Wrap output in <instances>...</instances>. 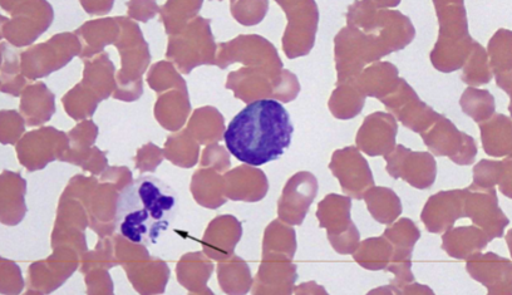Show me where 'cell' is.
I'll list each match as a JSON object with an SVG mask.
<instances>
[{"label":"cell","mask_w":512,"mask_h":295,"mask_svg":"<svg viewBox=\"0 0 512 295\" xmlns=\"http://www.w3.org/2000/svg\"><path fill=\"white\" fill-rule=\"evenodd\" d=\"M294 126L287 108L275 100L250 102L224 132L226 149L249 166L278 160L292 144Z\"/></svg>","instance_id":"6da1fadb"},{"label":"cell","mask_w":512,"mask_h":295,"mask_svg":"<svg viewBox=\"0 0 512 295\" xmlns=\"http://www.w3.org/2000/svg\"><path fill=\"white\" fill-rule=\"evenodd\" d=\"M177 209L179 195L169 184L156 176H140L118 195L115 228L128 242L151 247L170 228Z\"/></svg>","instance_id":"7a4b0ae2"},{"label":"cell","mask_w":512,"mask_h":295,"mask_svg":"<svg viewBox=\"0 0 512 295\" xmlns=\"http://www.w3.org/2000/svg\"><path fill=\"white\" fill-rule=\"evenodd\" d=\"M401 2H357L348 9V27L359 29L382 49L384 56L402 51L416 37L411 19L390 11Z\"/></svg>","instance_id":"3957f363"},{"label":"cell","mask_w":512,"mask_h":295,"mask_svg":"<svg viewBox=\"0 0 512 295\" xmlns=\"http://www.w3.org/2000/svg\"><path fill=\"white\" fill-rule=\"evenodd\" d=\"M435 6L440 31L431 63L437 71L452 73L464 67L469 58L474 39L469 33L465 3L461 0H438Z\"/></svg>","instance_id":"277c9868"},{"label":"cell","mask_w":512,"mask_h":295,"mask_svg":"<svg viewBox=\"0 0 512 295\" xmlns=\"http://www.w3.org/2000/svg\"><path fill=\"white\" fill-rule=\"evenodd\" d=\"M338 85L356 81L364 66L384 57L382 49L357 28L346 27L334 39Z\"/></svg>","instance_id":"5b68a950"},{"label":"cell","mask_w":512,"mask_h":295,"mask_svg":"<svg viewBox=\"0 0 512 295\" xmlns=\"http://www.w3.org/2000/svg\"><path fill=\"white\" fill-rule=\"evenodd\" d=\"M352 199L349 196L329 194L320 201L317 218L320 228L327 229L329 243L342 255L353 254L361 234L351 219Z\"/></svg>","instance_id":"8992f818"},{"label":"cell","mask_w":512,"mask_h":295,"mask_svg":"<svg viewBox=\"0 0 512 295\" xmlns=\"http://www.w3.org/2000/svg\"><path fill=\"white\" fill-rule=\"evenodd\" d=\"M421 137L427 149L435 156L448 157L456 165L470 166L477 156V145L466 132H462L454 122L441 115Z\"/></svg>","instance_id":"52a82bcc"},{"label":"cell","mask_w":512,"mask_h":295,"mask_svg":"<svg viewBox=\"0 0 512 295\" xmlns=\"http://www.w3.org/2000/svg\"><path fill=\"white\" fill-rule=\"evenodd\" d=\"M288 16L283 48L288 58L307 56L312 51L318 31L319 12L315 2H279Z\"/></svg>","instance_id":"ba28073f"},{"label":"cell","mask_w":512,"mask_h":295,"mask_svg":"<svg viewBox=\"0 0 512 295\" xmlns=\"http://www.w3.org/2000/svg\"><path fill=\"white\" fill-rule=\"evenodd\" d=\"M393 179H402L418 190L430 189L437 177V162L430 152H418L397 145L384 156Z\"/></svg>","instance_id":"9c48e42d"},{"label":"cell","mask_w":512,"mask_h":295,"mask_svg":"<svg viewBox=\"0 0 512 295\" xmlns=\"http://www.w3.org/2000/svg\"><path fill=\"white\" fill-rule=\"evenodd\" d=\"M381 102L403 126L420 135L430 129L441 116L421 101L415 90L403 78L398 81L396 90L382 98Z\"/></svg>","instance_id":"30bf717a"},{"label":"cell","mask_w":512,"mask_h":295,"mask_svg":"<svg viewBox=\"0 0 512 295\" xmlns=\"http://www.w3.org/2000/svg\"><path fill=\"white\" fill-rule=\"evenodd\" d=\"M465 191L464 213L477 228L485 231L491 240L501 238L510 219L499 205L496 189L477 188L470 185Z\"/></svg>","instance_id":"8fae6325"},{"label":"cell","mask_w":512,"mask_h":295,"mask_svg":"<svg viewBox=\"0 0 512 295\" xmlns=\"http://www.w3.org/2000/svg\"><path fill=\"white\" fill-rule=\"evenodd\" d=\"M329 169L349 198L362 200L364 193L374 186L371 167L357 147H346L334 152Z\"/></svg>","instance_id":"7c38bea8"},{"label":"cell","mask_w":512,"mask_h":295,"mask_svg":"<svg viewBox=\"0 0 512 295\" xmlns=\"http://www.w3.org/2000/svg\"><path fill=\"white\" fill-rule=\"evenodd\" d=\"M318 179L312 172L295 174L285 185L279 200V218L290 225H302L318 195Z\"/></svg>","instance_id":"4fadbf2b"},{"label":"cell","mask_w":512,"mask_h":295,"mask_svg":"<svg viewBox=\"0 0 512 295\" xmlns=\"http://www.w3.org/2000/svg\"><path fill=\"white\" fill-rule=\"evenodd\" d=\"M465 191H440L427 200L422 210L421 220L427 231L432 234H443L454 228L457 220L465 218Z\"/></svg>","instance_id":"5bb4252c"},{"label":"cell","mask_w":512,"mask_h":295,"mask_svg":"<svg viewBox=\"0 0 512 295\" xmlns=\"http://www.w3.org/2000/svg\"><path fill=\"white\" fill-rule=\"evenodd\" d=\"M397 134V120L391 113H372L358 131V149L368 156H386L395 149Z\"/></svg>","instance_id":"9a60e30c"},{"label":"cell","mask_w":512,"mask_h":295,"mask_svg":"<svg viewBox=\"0 0 512 295\" xmlns=\"http://www.w3.org/2000/svg\"><path fill=\"white\" fill-rule=\"evenodd\" d=\"M466 270L490 295L511 294V262L495 253H476L467 259Z\"/></svg>","instance_id":"2e32d148"},{"label":"cell","mask_w":512,"mask_h":295,"mask_svg":"<svg viewBox=\"0 0 512 295\" xmlns=\"http://www.w3.org/2000/svg\"><path fill=\"white\" fill-rule=\"evenodd\" d=\"M492 240L485 231L475 225L460 226L445 231L442 235V249L451 258L467 260L476 253H481Z\"/></svg>","instance_id":"e0dca14e"},{"label":"cell","mask_w":512,"mask_h":295,"mask_svg":"<svg viewBox=\"0 0 512 295\" xmlns=\"http://www.w3.org/2000/svg\"><path fill=\"white\" fill-rule=\"evenodd\" d=\"M398 81L400 77L395 65L390 62H377L363 70L354 82L364 96L382 100L396 90Z\"/></svg>","instance_id":"ac0fdd59"},{"label":"cell","mask_w":512,"mask_h":295,"mask_svg":"<svg viewBox=\"0 0 512 295\" xmlns=\"http://www.w3.org/2000/svg\"><path fill=\"white\" fill-rule=\"evenodd\" d=\"M509 29H499L487 47V57L497 86L511 97V42Z\"/></svg>","instance_id":"d6986e66"},{"label":"cell","mask_w":512,"mask_h":295,"mask_svg":"<svg viewBox=\"0 0 512 295\" xmlns=\"http://www.w3.org/2000/svg\"><path fill=\"white\" fill-rule=\"evenodd\" d=\"M511 129V118L501 113H494L489 120L481 122V142L485 154L491 157H510Z\"/></svg>","instance_id":"ffe728a7"},{"label":"cell","mask_w":512,"mask_h":295,"mask_svg":"<svg viewBox=\"0 0 512 295\" xmlns=\"http://www.w3.org/2000/svg\"><path fill=\"white\" fill-rule=\"evenodd\" d=\"M383 236L393 247L391 264H412L413 249L421 238V231L411 219L398 220Z\"/></svg>","instance_id":"44dd1931"},{"label":"cell","mask_w":512,"mask_h":295,"mask_svg":"<svg viewBox=\"0 0 512 295\" xmlns=\"http://www.w3.org/2000/svg\"><path fill=\"white\" fill-rule=\"evenodd\" d=\"M477 188L492 189L499 186L502 194L512 198L511 159L502 161L482 160L474 167V183Z\"/></svg>","instance_id":"7402d4cb"},{"label":"cell","mask_w":512,"mask_h":295,"mask_svg":"<svg viewBox=\"0 0 512 295\" xmlns=\"http://www.w3.org/2000/svg\"><path fill=\"white\" fill-rule=\"evenodd\" d=\"M369 213L378 223L391 225L402 214L401 199L392 189L371 188L363 195Z\"/></svg>","instance_id":"603a6c76"},{"label":"cell","mask_w":512,"mask_h":295,"mask_svg":"<svg viewBox=\"0 0 512 295\" xmlns=\"http://www.w3.org/2000/svg\"><path fill=\"white\" fill-rule=\"evenodd\" d=\"M366 96L359 90L356 82L338 85L329 100V110L338 120H351L362 112Z\"/></svg>","instance_id":"cb8c5ba5"},{"label":"cell","mask_w":512,"mask_h":295,"mask_svg":"<svg viewBox=\"0 0 512 295\" xmlns=\"http://www.w3.org/2000/svg\"><path fill=\"white\" fill-rule=\"evenodd\" d=\"M354 262L367 270H383L390 264L393 247L384 236L381 238H371L358 244L356 252L353 254Z\"/></svg>","instance_id":"d4e9b609"},{"label":"cell","mask_w":512,"mask_h":295,"mask_svg":"<svg viewBox=\"0 0 512 295\" xmlns=\"http://www.w3.org/2000/svg\"><path fill=\"white\" fill-rule=\"evenodd\" d=\"M460 106L465 115L479 125L494 116L496 108L494 96L487 90L475 87H469L462 93Z\"/></svg>","instance_id":"484cf974"},{"label":"cell","mask_w":512,"mask_h":295,"mask_svg":"<svg viewBox=\"0 0 512 295\" xmlns=\"http://www.w3.org/2000/svg\"><path fill=\"white\" fill-rule=\"evenodd\" d=\"M464 73H462V81L470 87H479L490 83L492 80V72L489 65V57L487 52L480 43L474 42L471 53L465 62Z\"/></svg>","instance_id":"4316f807"},{"label":"cell","mask_w":512,"mask_h":295,"mask_svg":"<svg viewBox=\"0 0 512 295\" xmlns=\"http://www.w3.org/2000/svg\"><path fill=\"white\" fill-rule=\"evenodd\" d=\"M277 249L285 257L293 259L297 252V236L294 229L274 221L265 231L264 253Z\"/></svg>","instance_id":"83f0119b"}]
</instances>
